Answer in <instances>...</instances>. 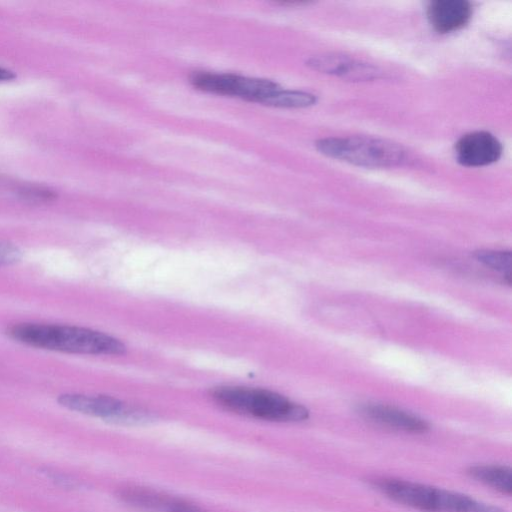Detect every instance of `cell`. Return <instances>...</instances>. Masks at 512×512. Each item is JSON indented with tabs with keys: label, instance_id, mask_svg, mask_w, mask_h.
I'll return each mask as SVG.
<instances>
[{
	"label": "cell",
	"instance_id": "5bb4252c",
	"mask_svg": "<svg viewBox=\"0 0 512 512\" xmlns=\"http://www.w3.org/2000/svg\"><path fill=\"white\" fill-rule=\"evenodd\" d=\"M476 259L487 267L501 273L507 283L511 278V252L505 250H479Z\"/></svg>",
	"mask_w": 512,
	"mask_h": 512
},
{
	"label": "cell",
	"instance_id": "4fadbf2b",
	"mask_svg": "<svg viewBox=\"0 0 512 512\" xmlns=\"http://www.w3.org/2000/svg\"><path fill=\"white\" fill-rule=\"evenodd\" d=\"M315 101V96L310 93L279 88L267 95L261 103L274 107L302 108L314 104Z\"/></svg>",
	"mask_w": 512,
	"mask_h": 512
},
{
	"label": "cell",
	"instance_id": "ba28073f",
	"mask_svg": "<svg viewBox=\"0 0 512 512\" xmlns=\"http://www.w3.org/2000/svg\"><path fill=\"white\" fill-rule=\"evenodd\" d=\"M459 163L465 166H484L494 163L502 153L500 142L492 134L476 131L461 137L455 146Z\"/></svg>",
	"mask_w": 512,
	"mask_h": 512
},
{
	"label": "cell",
	"instance_id": "52a82bcc",
	"mask_svg": "<svg viewBox=\"0 0 512 512\" xmlns=\"http://www.w3.org/2000/svg\"><path fill=\"white\" fill-rule=\"evenodd\" d=\"M118 496L142 512H207L189 500L142 486L123 487Z\"/></svg>",
	"mask_w": 512,
	"mask_h": 512
},
{
	"label": "cell",
	"instance_id": "6da1fadb",
	"mask_svg": "<svg viewBox=\"0 0 512 512\" xmlns=\"http://www.w3.org/2000/svg\"><path fill=\"white\" fill-rule=\"evenodd\" d=\"M6 334L31 347L70 354L118 356L126 352L119 339L74 325L18 323L9 326Z\"/></svg>",
	"mask_w": 512,
	"mask_h": 512
},
{
	"label": "cell",
	"instance_id": "8992f818",
	"mask_svg": "<svg viewBox=\"0 0 512 512\" xmlns=\"http://www.w3.org/2000/svg\"><path fill=\"white\" fill-rule=\"evenodd\" d=\"M191 83L194 87L206 92L236 96L260 103L267 95L280 88L271 80L231 73L197 72L191 76Z\"/></svg>",
	"mask_w": 512,
	"mask_h": 512
},
{
	"label": "cell",
	"instance_id": "5b68a950",
	"mask_svg": "<svg viewBox=\"0 0 512 512\" xmlns=\"http://www.w3.org/2000/svg\"><path fill=\"white\" fill-rule=\"evenodd\" d=\"M58 403L72 411L120 424H145L155 420L150 411L103 395L61 394Z\"/></svg>",
	"mask_w": 512,
	"mask_h": 512
},
{
	"label": "cell",
	"instance_id": "30bf717a",
	"mask_svg": "<svg viewBox=\"0 0 512 512\" xmlns=\"http://www.w3.org/2000/svg\"><path fill=\"white\" fill-rule=\"evenodd\" d=\"M472 7L465 0H437L427 10L429 23L441 34L457 31L470 20Z\"/></svg>",
	"mask_w": 512,
	"mask_h": 512
},
{
	"label": "cell",
	"instance_id": "277c9868",
	"mask_svg": "<svg viewBox=\"0 0 512 512\" xmlns=\"http://www.w3.org/2000/svg\"><path fill=\"white\" fill-rule=\"evenodd\" d=\"M316 146L327 156L366 167L393 166L404 158L400 146L372 137L326 138Z\"/></svg>",
	"mask_w": 512,
	"mask_h": 512
},
{
	"label": "cell",
	"instance_id": "9a60e30c",
	"mask_svg": "<svg viewBox=\"0 0 512 512\" xmlns=\"http://www.w3.org/2000/svg\"><path fill=\"white\" fill-rule=\"evenodd\" d=\"M22 258L21 249L11 243L0 242V267L19 262Z\"/></svg>",
	"mask_w": 512,
	"mask_h": 512
},
{
	"label": "cell",
	"instance_id": "7c38bea8",
	"mask_svg": "<svg viewBox=\"0 0 512 512\" xmlns=\"http://www.w3.org/2000/svg\"><path fill=\"white\" fill-rule=\"evenodd\" d=\"M310 65L327 73L350 76L352 78H370L375 74V70L371 67L337 55L315 57L311 59Z\"/></svg>",
	"mask_w": 512,
	"mask_h": 512
},
{
	"label": "cell",
	"instance_id": "2e32d148",
	"mask_svg": "<svg viewBox=\"0 0 512 512\" xmlns=\"http://www.w3.org/2000/svg\"><path fill=\"white\" fill-rule=\"evenodd\" d=\"M16 77L15 73L9 69L0 67V82L11 81Z\"/></svg>",
	"mask_w": 512,
	"mask_h": 512
},
{
	"label": "cell",
	"instance_id": "8fae6325",
	"mask_svg": "<svg viewBox=\"0 0 512 512\" xmlns=\"http://www.w3.org/2000/svg\"><path fill=\"white\" fill-rule=\"evenodd\" d=\"M467 474L472 479L503 495L510 496L512 493V471L508 466L497 464L473 465L467 469Z\"/></svg>",
	"mask_w": 512,
	"mask_h": 512
},
{
	"label": "cell",
	"instance_id": "9c48e42d",
	"mask_svg": "<svg viewBox=\"0 0 512 512\" xmlns=\"http://www.w3.org/2000/svg\"><path fill=\"white\" fill-rule=\"evenodd\" d=\"M359 413L367 420L407 433H425L430 426L427 421L402 409L383 404H364Z\"/></svg>",
	"mask_w": 512,
	"mask_h": 512
},
{
	"label": "cell",
	"instance_id": "3957f363",
	"mask_svg": "<svg viewBox=\"0 0 512 512\" xmlns=\"http://www.w3.org/2000/svg\"><path fill=\"white\" fill-rule=\"evenodd\" d=\"M211 397L228 411L256 419L301 422L309 418L306 407L267 389L219 386L211 391Z\"/></svg>",
	"mask_w": 512,
	"mask_h": 512
},
{
	"label": "cell",
	"instance_id": "7a4b0ae2",
	"mask_svg": "<svg viewBox=\"0 0 512 512\" xmlns=\"http://www.w3.org/2000/svg\"><path fill=\"white\" fill-rule=\"evenodd\" d=\"M372 486L391 500L421 512H506L468 495L395 478H376Z\"/></svg>",
	"mask_w": 512,
	"mask_h": 512
}]
</instances>
